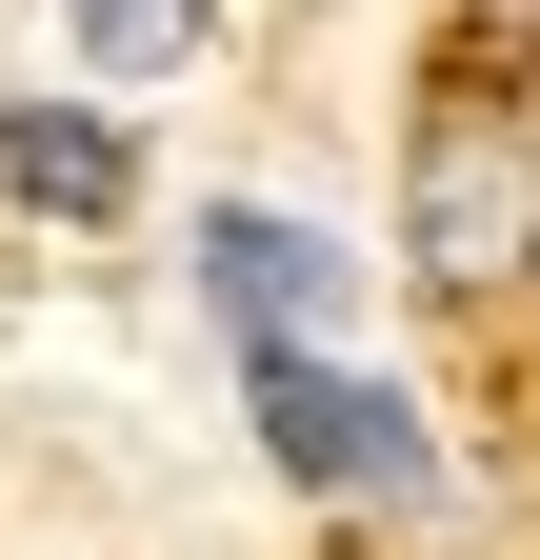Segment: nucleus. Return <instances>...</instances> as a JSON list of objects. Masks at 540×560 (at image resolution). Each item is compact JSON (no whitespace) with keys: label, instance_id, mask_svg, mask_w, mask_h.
<instances>
[{"label":"nucleus","instance_id":"nucleus-1","mask_svg":"<svg viewBox=\"0 0 540 560\" xmlns=\"http://www.w3.org/2000/svg\"><path fill=\"white\" fill-rule=\"evenodd\" d=\"M400 280L421 301H520L540 280V101L441 81L400 140Z\"/></svg>","mask_w":540,"mask_h":560},{"label":"nucleus","instance_id":"nucleus-2","mask_svg":"<svg viewBox=\"0 0 540 560\" xmlns=\"http://www.w3.org/2000/svg\"><path fill=\"white\" fill-rule=\"evenodd\" d=\"M240 400H260V441H281V480H320V501H361V521H421L441 501L421 400L361 381L341 340H240Z\"/></svg>","mask_w":540,"mask_h":560},{"label":"nucleus","instance_id":"nucleus-3","mask_svg":"<svg viewBox=\"0 0 540 560\" xmlns=\"http://www.w3.org/2000/svg\"><path fill=\"white\" fill-rule=\"evenodd\" d=\"M341 241H320V221H281V200H200V301H221L240 340H320V320H341Z\"/></svg>","mask_w":540,"mask_h":560},{"label":"nucleus","instance_id":"nucleus-4","mask_svg":"<svg viewBox=\"0 0 540 560\" xmlns=\"http://www.w3.org/2000/svg\"><path fill=\"white\" fill-rule=\"evenodd\" d=\"M0 200H40V221H120V200H141V140H120L101 101H0Z\"/></svg>","mask_w":540,"mask_h":560},{"label":"nucleus","instance_id":"nucleus-5","mask_svg":"<svg viewBox=\"0 0 540 560\" xmlns=\"http://www.w3.org/2000/svg\"><path fill=\"white\" fill-rule=\"evenodd\" d=\"M200 21H221V0H60L81 81H180V60H200Z\"/></svg>","mask_w":540,"mask_h":560},{"label":"nucleus","instance_id":"nucleus-6","mask_svg":"<svg viewBox=\"0 0 540 560\" xmlns=\"http://www.w3.org/2000/svg\"><path fill=\"white\" fill-rule=\"evenodd\" d=\"M460 21H481V40H520V60H540V0H460Z\"/></svg>","mask_w":540,"mask_h":560}]
</instances>
